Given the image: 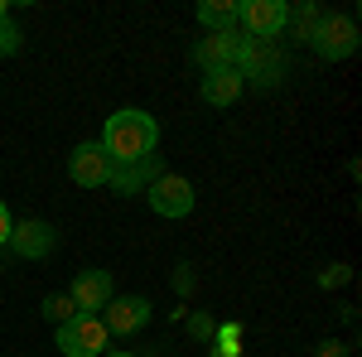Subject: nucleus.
Here are the masks:
<instances>
[{
  "label": "nucleus",
  "instance_id": "obj_1",
  "mask_svg": "<svg viewBox=\"0 0 362 357\" xmlns=\"http://www.w3.org/2000/svg\"><path fill=\"white\" fill-rule=\"evenodd\" d=\"M155 145H160V126L140 107H121L102 126V150L112 165H140L145 155H155Z\"/></svg>",
  "mask_w": 362,
  "mask_h": 357
},
{
  "label": "nucleus",
  "instance_id": "obj_2",
  "mask_svg": "<svg viewBox=\"0 0 362 357\" xmlns=\"http://www.w3.org/2000/svg\"><path fill=\"white\" fill-rule=\"evenodd\" d=\"M54 343L63 357H102V348L112 343V333L102 329L97 314H78V319H68V324L54 329Z\"/></svg>",
  "mask_w": 362,
  "mask_h": 357
},
{
  "label": "nucleus",
  "instance_id": "obj_3",
  "mask_svg": "<svg viewBox=\"0 0 362 357\" xmlns=\"http://www.w3.org/2000/svg\"><path fill=\"white\" fill-rule=\"evenodd\" d=\"M309 49L324 58V63L353 58L358 54V20H353V15H329V10H324V20H319V29H314Z\"/></svg>",
  "mask_w": 362,
  "mask_h": 357
},
{
  "label": "nucleus",
  "instance_id": "obj_4",
  "mask_svg": "<svg viewBox=\"0 0 362 357\" xmlns=\"http://www.w3.org/2000/svg\"><path fill=\"white\" fill-rule=\"evenodd\" d=\"M285 20H290V5L285 0H242V15H237V25H242V34L247 39H276L280 29H285Z\"/></svg>",
  "mask_w": 362,
  "mask_h": 357
},
{
  "label": "nucleus",
  "instance_id": "obj_5",
  "mask_svg": "<svg viewBox=\"0 0 362 357\" xmlns=\"http://www.w3.org/2000/svg\"><path fill=\"white\" fill-rule=\"evenodd\" d=\"M68 179H73L78 189H107V179H112V160H107L102 140H83V145L68 155Z\"/></svg>",
  "mask_w": 362,
  "mask_h": 357
},
{
  "label": "nucleus",
  "instance_id": "obj_6",
  "mask_svg": "<svg viewBox=\"0 0 362 357\" xmlns=\"http://www.w3.org/2000/svg\"><path fill=\"white\" fill-rule=\"evenodd\" d=\"M145 198H150V208L160 213V218H189L194 213V184L189 179H179V174H160L150 189H145Z\"/></svg>",
  "mask_w": 362,
  "mask_h": 357
},
{
  "label": "nucleus",
  "instance_id": "obj_7",
  "mask_svg": "<svg viewBox=\"0 0 362 357\" xmlns=\"http://www.w3.org/2000/svg\"><path fill=\"white\" fill-rule=\"evenodd\" d=\"M97 319H102V329L112 333V338L140 333L150 324V300H145V295H112V304H107Z\"/></svg>",
  "mask_w": 362,
  "mask_h": 357
},
{
  "label": "nucleus",
  "instance_id": "obj_8",
  "mask_svg": "<svg viewBox=\"0 0 362 357\" xmlns=\"http://www.w3.org/2000/svg\"><path fill=\"white\" fill-rule=\"evenodd\" d=\"M5 247L15 251V256H25V261H44V256H54L58 232H54V222H44V218H25V222L10 227V242Z\"/></svg>",
  "mask_w": 362,
  "mask_h": 357
},
{
  "label": "nucleus",
  "instance_id": "obj_9",
  "mask_svg": "<svg viewBox=\"0 0 362 357\" xmlns=\"http://www.w3.org/2000/svg\"><path fill=\"white\" fill-rule=\"evenodd\" d=\"M242 44H247V34L242 29H227V34H203L194 49V63L203 73H218V68H237L242 63Z\"/></svg>",
  "mask_w": 362,
  "mask_h": 357
},
{
  "label": "nucleus",
  "instance_id": "obj_10",
  "mask_svg": "<svg viewBox=\"0 0 362 357\" xmlns=\"http://www.w3.org/2000/svg\"><path fill=\"white\" fill-rule=\"evenodd\" d=\"M116 285H112V271H78L73 275V290H68V300L78 314H102L107 304H112Z\"/></svg>",
  "mask_w": 362,
  "mask_h": 357
},
{
  "label": "nucleus",
  "instance_id": "obj_11",
  "mask_svg": "<svg viewBox=\"0 0 362 357\" xmlns=\"http://www.w3.org/2000/svg\"><path fill=\"white\" fill-rule=\"evenodd\" d=\"M165 174L160 165V155H145L140 165H112V179H107V189H116L121 198H131V193H145L155 179Z\"/></svg>",
  "mask_w": 362,
  "mask_h": 357
},
{
  "label": "nucleus",
  "instance_id": "obj_12",
  "mask_svg": "<svg viewBox=\"0 0 362 357\" xmlns=\"http://www.w3.org/2000/svg\"><path fill=\"white\" fill-rule=\"evenodd\" d=\"M242 87H247V78H242L237 68H218V73H203L198 97H203L208 107H232V102L242 97Z\"/></svg>",
  "mask_w": 362,
  "mask_h": 357
},
{
  "label": "nucleus",
  "instance_id": "obj_13",
  "mask_svg": "<svg viewBox=\"0 0 362 357\" xmlns=\"http://www.w3.org/2000/svg\"><path fill=\"white\" fill-rule=\"evenodd\" d=\"M237 15H242V0H203L198 5V25L208 29V34L237 29Z\"/></svg>",
  "mask_w": 362,
  "mask_h": 357
},
{
  "label": "nucleus",
  "instance_id": "obj_14",
  "mask_svg": "<svg viewBox=\"0 0 362 357\" xmlns=\"http://www.w3.org/2000/svg\"><path fill=\"white\" fill-rule=\"evenodd\" d=\"M319 20H324V5H314V0H300V5L290 10L285 29L295 25V39H300V44H309V39H314V29H319Z\"/></svg>",
  "mask_w": 362,
  "mask_h": 357
},
{
  "label": "nucleus",
  "instance_id": "obj_15",
  "mask_svg": "<svg viewBox=\"0 0 362 357\" xmlns=\"http://www.w3.org/2000/svg\"><path fill=\"white\" fill-rule=\"evenodd\" d=\"M44 319H49V324H68V319H78V309H73V300H68V295H44Z\"/></svg>",
  "mask_w": 362,
  "mask_h": 357
},
{
  "label": "nucleus",
  "instance_id": "obj_16",
  "mask_svg": "<svg viewBox=\"0 0 362 357\" xmlns=\"http://www.w3.org/2000/svg\"><path fill=\"white\" fill-rule=\"evenodd\" d=\"M20 29H15V20H0V58H15L20 54Z\"/></svg>",
  "mask_w": 362,
  "mask_h": 357
},
{
  "label": "nucleus",
  "instance_id": "obj_17",
  "mask_svg": "<svg viewBox=\"0 0 362 357\" xmlns=\"http://www.w3.org/2000/svg\"><path fill=\"white\" fill-rule=\"evenodd\" d=\"M189 333H194L198 343H208L218 329H213V319H208V314H194V319H189Z\"/></svg>",
  "mask_w": 362,
  "mask_h": 357
},
{
  "label": "nucleus",
  "instance_id": "obj_18",
  "mask_svg": "<svg viewBox=\"0 0 362 357\" xmlns=\"http://www.w3.org/2000/svg\"><path fill=\"white\" fill-rule=\"evenodd\" d=\"M174 290H179V295H189V290H194V275H189V266H179V271H174Z\"/></svg>",
  "mask_w": 362,
  "mask_h": 357
},
{
  "label": "nucleus",
  "instance_id": "obj_19",
  "mask_svg": "<svg viewBox=\"0 0 362 357\" xmlns=\"http://www.w3.org/2000/svg\"><path fill=\"white\" fill-rule=\"evenodd\" d=\"M10 227H15V218H10V208H5V203H0V247H5V242H10Z\"/></svg>",
  "mask_w": 362,
  "mask_h": 357
},
{
  "label": "nucleus",
  "instance_id": "obj_20",
  "mask_svg": "<svg viewBox=\"0 0 362 357\" xmlns=\"http://www.w3.org/2000/svg\"><path fill=\"white\" fill-rule=\"evenodd\" d=\"M319 357H348V353H343V343L329 338V343H319Z\"/></svg>",
  "mask_w": 362,
  "mask_h": 357
},
{
  "label": "nucleus",
  "instance_id": "obj_21",
  "mask_svg": "<svg viewBox=\"0 0 362 357\" xmlns=\"http://www.w3.org/2000/svg\"><path fill=\"white\" fill-rule=\"evenodd\" d=\"M0 20H10V0H0Z\"/></svg>",
  "mask_w": 362,
  "mask_h": 357
},
{
  "label": "nucleus",
  "instance_id": "obj_22",
  "mask_svg": "<svg viewBox=\"0 0 362 357\" xmlns=\"http://www.w3.org/2000/svg\"><path fill=\"white\" fill-rule=\"evenodd\" d=\"M102 357H136V353H102Z\"/></svg>",
  "mask_w": 362,
  "mask_h": 357
}]
</instances>
